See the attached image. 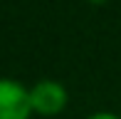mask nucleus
Instances as JSON below:
<instances>
[{"instance_id": "1", "label": "nucleus", "mask_w": 121, "mask_h": 119, "mask_svg": "<svg viewBox=\"0 0 121 119\" xmlns=\"http://www.w3.org/2000/svg\"><path fill=\"white\" fill-rule=\"evenodd\" d=\"M30 112V92L15 79H0V119H27Z\"/></svg>"}, {"instance_id": "2", "label": "nucleus", "mask_w": 121, "mask_h": 119, "mask_svg": "<svg viewBox=\"0 0 121 119\" xmlns=\"http://www.w3.org/2000/svg\"><path fill=\"white\" fill-rule=\"evenodd\" d=\"M30 102H32V109L40 114H57L67 104V92L54 79H42L30 89Z\"/></svg>"}, {"instance_id": "3", "label": "nucleus", "mask_w": 121, "mask_h": 119, "mask_svg": "<svg viewBox=\"0 0 121 119\" xmlns=\"http://www.w3.org/2000/svg\"><path fill=\"white\" fill-rule=\"evenodd\" d=\"M89 119H119V117L111 114V112H96V114H91Z\"/></svg>"}, {"instance_id": "4", "label": "nucleus", "mask_w": 121, "mask_h": 119, "mask_svg": "<svg viewBox=\"0 0 121 119\" xmlns=\"http://www.w3.org/2000/svg\"><path fill=\"white\" fill-rule=\"evenodd\" d=\"M96 3H101V0H96Z\"/></svg>"}]
</instances>
